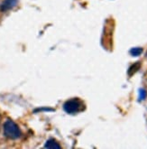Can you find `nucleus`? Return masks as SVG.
Segmentation results:
<instances>
[{
    "label": "nucleus",
    "mask_w": 147,
    "mask_h": 149,
    "mask_svg": "<svg viewBox=\"0 0 147 149\" xmlns=\"http://www.w3.org/2000/svg\"><path fill=\"white\" fill-rule=\"evenodd\" d=\"M3 129H4L5 136L10 139H17L22 135V132L19 127L17 126L13 120H10V119H8L5 122Z\"/></svg>",
    "instance_id": "1"
},
{
    "label": "nucleus",
    "mask_w": 147,
    "mask_h": 149,
    "mask_svg": "<svg viewBox=\"0 0 147 149\" xmlns=\"http://www.w3.org/2000/svg\"><path fill=\"white\" fill-rule=\"evenodd\" d=\"M63 109L66 113L77 114L85 109V105L80 99H71L63 104Z\"/></svg>",
    "instance_id": "2"
},
{
    "label": "nucleus",
    "mask_w": 147,
    "mask_h": 149,
    "mask_svg": "<svg viewBox=\"0 0 147 149\" xmlns=\"http://www.w3.org/2000/svg\"><path fill=\"white\" fill-rule=\"evenodd\" d=\"M146 96H147V93H146L145 90H144V89L139 90V97H138V99H139L140 101L144 100L145 98H146Z\"/></svg>",
    "instance_id": "6"
},
{
    "label": "nucleus",
    "mask_w": 147,
    "mask_h": 149,
    "mask_svg": "<svg viewBox=\"0 0 147 149\" xmlns=\"http://www.w3.org/2000/svg\"><path fill=\"white\" fill-rule=\"evenodd\" d=\"M18 0H4L0 5V10L2 12H6L14 8L16 5Z\"/></svg>",
    "instance_id": "3"
},
{
    "label": "nucleus",
    "mask_w": 147,
    "mask_h": 149,
    "mask_svg": "<svg viewBox=\"0 0 147 149\" xmlns=\"http://www.w3.org/2000/svg\"><path fill=\"white\" fill-rule=\"evenodd\" d=\"M142 52H143V49L141 47H135V48H132L130 50V54L132 56H135V57L139 56Z\"/></svg>",
    "instance_id": "5"
},
{
    "label": "nucleus",
    "mask_w": 147,
    "mask_h": 149,
    "mask_svg": "<svg viewBox=\"0 0 147 149\" xmlns=\"http://www.w3.org/2000/svg\"><path fill=\"white\" fill-rule=\"evenodd\" d=\"M44 148H51V149H55L56 148V149H60V148H62V146L59 145V143L56 141L55 139L50 138V139H48L47 141H46V143L44 145Z\"/></svg>",
    "instance_id": "4"
}]
</instances>
